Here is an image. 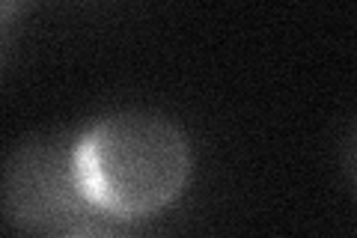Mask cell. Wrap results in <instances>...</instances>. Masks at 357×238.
I'll list each match as a JSON object with an SVG mask.
<instances>
[{
	"label": "cell",
	"mask_w": 357,
	"mask_h": 238,
	"mask_svg": "<svg viewBox=\"0 0 357 238\" xmlns=\"http://www.w3.org/2000/svg\"><path fill=\"white\" fill-rule=\"evenodd\" d=\"M48 238H134L131 232L119 230L116 221H107V218H89V221H81L63 230L57 235H48Z\"/></svg>",
	"instance_id": "3957f363"
},
{
	"label": "cell",
	"mask_w": 357,
	"mask_h": 238,
	"mask_svg": "<svg viewBox=\"0 0 357 238\" xmlns=\"http://www.w3.org/2000/svg\"><path fill=\"white\" fill-rule=\"evenodd\" d=\"M342 170H345V176H349V182L357 188V122L351 126L349 137L342 143Z\"/></svg>",
	"instance_id": "277c9868"
},
{
	"label": "cell",
	"mask_w": 357,
	"mask_h": 238,
	"mask_svg": "<svg viewBox=\"0 0 357 238\" xmlns=\"http://www.w3.org/2000/svg\"><path fill=\"white\" fill-rule=\"evenodd\" d=\"M194 170L185 131L155 110H116L77 134L86 200L107 221H140L185 194Z\"/></svg>",
	"instance_id": "6da1fadb"
},
{
	"label": "cell",
	"mask_w": 357,
	"mask_h": 238,
	"mask_svg": "<svg viewBox=\"0 0 357 238\" xmlns=\"http://www.w3.org/2000/svg\"><path fill=\"white\" fill-rule=\"evenodd\" d=\"M3 211L15 230L42 235L102 218L77 173V134L45 131L15 146L3 167Z\"/></svg>",
	"instance_id": "7a4b0ae2"
}]
</instances>
